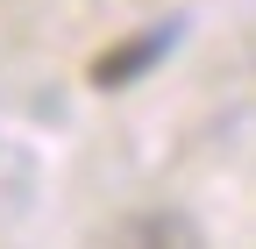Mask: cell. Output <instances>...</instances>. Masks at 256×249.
Segmentation results:
<instances>
[{"label": "cell", "instance_id": "1", "mask_svg": "<svg viewBox=\"0 0 256 249\" xmlns=\"http://www.w3.org/2000/svg\"><path fill=\"white\" fill-rule=\"evenodd\" d=\"M171 36H178V22H156V28H142V36H128V43H114V50H100L92 57V86L100 92H121V86H136L156 57L171 50Z\"/></svg>", "mask_w": 256, "mask_h": 249}, {"label": "cell", "instance_id": "2", "mask_svg": "<svg viewBox=\"0 0 256 249\" xmlns=\"http://www.w3.org/2000/svg\"><path fill=\"white\" fill-rule=\"evenodd\" d=\"M114 249H206V235L185 221V214H136V221H121V235H114Z\"/></svg>", "mask_w": 256, "mask_h": 249}]
</instances>
